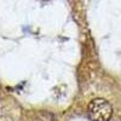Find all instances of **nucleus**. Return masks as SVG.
<instances>
[{
  "instance_id": "nucleus-1",
  "label": "nucleus",
  "mask_w": 121,
  "mask_h": 121,
  "mask_svg": "<svg viewBox=\"0 0 121 121\" xmlns=\"http://www.w3.org/2000/svg\"><path fill=\"white\" fill-rule=\"evenodd\" d=\"M88 116L92 121H109L113 115V107L103 98H96L88 104Z\"/></svg>"
}]
</instances>
